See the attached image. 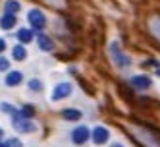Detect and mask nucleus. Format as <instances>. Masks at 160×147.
<instances>
[{
	"mask_svg": "<svg viewBox=\"0 0 160 147\" xmlns=\"http://www.w3.org/2000/svg\"><path fill=\"white\" fill-rule=\"evenodd\" d=\"M131 139L137 141L141 147H160V132L151 128V126H143V124H133L128 130Z\"/></svg>",
	"mask_w": 160,
	"mask_h": 147,
	"instance_id": "obj_1",
	"label": "nucleus"
},
{
	"mask_svg": "<svg viewBox=\"0 0 160 147\" xmlns=\"http://www.w3.org/2000/svg\"><path fill=\"white\" fill-rule=\"evenodd\" d=\"M110 54H112L114 64L120 66V68H125V66H129V64H131L129 56L120 49V45H118V43H112V45H110Z\"/></svg>",
	"mask_w": 160,
	"mask_h": 147,
	"instance_id": "obj_2",
	"label": "nucleus"
},
{
	"mask_svg": "<svg viewBox=\"0 0 160 147\" xmlns=\"http://www.w3.org/2000/svg\"><path fill=\"white\" fill-rule=\"evenodd\" d=\"M27 21H29V25L33 29H42L44 25H47V18H44V14L41 12V10H31V12L27 14Z\"/></svg>",
	"mask_w": 160,
	"mask_h": 147,
	"instance_id": "obj_3",
	"label": "nucleus"
},
{
	"mask_svg": "<svg viewBox=\"0 0 160 147\" xmlns=\"http://www.w3.org/2000/svg\"><path fill=\"white\" fill-rule=\"evenodd\" d=\"M147 27H148V33L152 35V39L160 43V14L148 16V19H147Z\"/></svg>",
	"mask_w": 160,
	"mask_h": 147,
	"instance_id": "obj_4",
	"label": "nucleus"
},
{
	"mask_svg": "<svg viewBox=\"0 0 160 147\" xmlns=\"http://www.w3.org/2000/svg\"><path fill=\"white\" fill-rule=\"evenodd\" d=\"M72 93V83H66V81H62V83H58L54 87V91H52V101H60V99H66L68 95Z\"/></svg>",
	"mask_w": 160,
	"mask_h": 147,
	"instance_id": "obj_5",
	"label": "nucleus"
},
{
	"mask_svg": "<svg viewBox=\"0 0 160 147\" xmlns=\"http://www.w3.org/2000/svg\"><path fill=\"white\" fill-rule=\"evenodd\" d=\"M72 139H73V143H75V145H83V143L89 139V128H85V126L75 128V130H73V134H72Z\"/></svg>",
	"mask_w": 160,
	"mask_h": 147,
	"instance_id": "obj_6",
	"label": "nucleus"
},
{
	"mask_svg": "<svg viewBox=\"0 0 160 147\" xmlns=\"http://www.w3.org/2000/svg\"><path fill=\"white\" fill-rule=\"evenodd\" d=\"M131 87L133 89H139V91H145V89L151 87V80L147 76H135L131 80Z\"/></svg>",
	"mask_w": 160,
	"mask_h": 147,
	"instance_id": "obj_7",
	"label": "nucleus"
},
{
	"mask_svg": "<svg viewBox=\"0 0 160 147\" xmlns=\"http://www.w3.org/2000/svg\"><path fill=\"white\" fill-rule=\"evenodd\" d=\"M37 43H39V49L44 50V52H52V50H54V43H52V39L47 37V35H39V37H37Z\"/></svg>",
	"mask_w": 160,
	"mask_h": 147,
	"instance_id": "obj_8",
	"label": "nucleus"
},
{
	"mask_svg": "<svg viewBox=\"0 0 160 147\" xmlns=\"http://www.w3.org/2000/svg\"><path fill=\"white\" fill-rule=\"evenodd\" d=\"M106 139H108V130L102 128V126L95 128V132H93V141H95L97 145H102Z\"/></svg>",
	"mask_w": 160,
	"mask_h": 147,
	"instance_id": "obj_9",
	"label": "nucleus"
},
{
	"mask_svg": "<svg viewBox=\"0 0 160 147\" xmlns=\"http://www.w3.org/2000/svg\"><path fill=\"white\" fill-rule=\"evenodd\" d=\"M16 24H18V19H16L14 14H6L2 19H0V27H2V29H12Z\"/></svg>",
	"mask_w": 160,
	"mask_h": 147,
	"instance_id": "obj_10",
	"label": "nucleus"
},
{
	"mask_svg": "<svg viewBox=\"0 0 160 147\" xmlns=\"http://www.w3.org/2000/svg\"><path fill=\"white\" fill-rule=\"evenodd\" d=\"M19 8H21V4L18 2V0H6L4 2V10H6V14H18L19 12Z\"/></svg>",
	"mask_w": 160,
	"mask_h": 147,
	"instance_id": "obj_11",
	"label": "nucleus"
},
{
	"mask_svg": "<svg viewBox=\"0 0 160 147\" xmlns=\"http://www.w3.org/2000/svg\"><path fill=\"white\" fill-rule=\"evenodd\" d=\"M62 118L64 120H79V118H81V110H77V108H66V110H62Z\"/></svg>",
	"mask_w": 160,
	"mask_h": 147,
	"instance_id": "obj_12",
	"label": "nucleus"
},
{
	"mask_svg": "<svg viewBox=\"0 0 160 147\" xmlns=\"http://www.w3.org/2000/svg\"><path fill=\"white\" fill-rule=\"evenodd\" d=\"M21 80H23L21 72H10V74L6 76V83H8V85H19Z\"/></svg>",
	"mask_w": 160,
	"mask_h": 147,
	"instance_id": "obj_13",
	"label": "nucleus"
},
{
	"mask_svg": "<svg viewBox=\"0 0 160 147\" xmlns=\"http://www.w3.org/2000/svg\"><path fill=\"white\" fill-rule=\"evenodd\" d=\"M47 6L54 8V10H66L68 8V0H42Z\"/></svg>",
	"mask_w": 160,
	"mask_h": 147,
	"instance_id": "obj_14",
	"label": "nucleus"
},
{
	"mask_svg": "<svg viewBox=\"0 0 160 147\" xmlns=\"http://www.w3.org/2000/svg\"><path fill=\"white\" fill-rule=\"evenodd\" d=\"M18 39L21 43H31L33 41V31L31 29H19L18 31Z\"/></svg>",
	"mask_w": 160,
	"mask_h": 147,
	"instance_id": "obj_15",
	"label": "nucleus"
},
{
	"mask_svg": "<svg viewBox=\"0 0 160 147\" xmlns=\"http://www.w3.org/2000/svg\"><path fill=\"white\" fill-rule=\"evenodd\" d=\"M12 56H14V60H25L27 52H25V49L21 47V45H18V47L12 49Z\"/></svg>",
	"mask_w": 160,
	"mask_h": 147,
	"instance_id": "obj_16",
	"label": "nucleus"
},
{
	"mask_svg": "<svg viewBox=\"0 0 160 147\" xmlns=\"http://www.w3.org/2000/svg\"><path fill=\"white\" fill-rule=\"evenodd\" d=\"M19 112H21V116H23V118H31L33 112H35V108H33V107H23Z\"/></svg>",
	"mask_w": 160,
	"mask_h": 147,
	"instance_id": "obj_17",
	"label": "nucleus"
},
{
	"mask_svg": "<svg viewBox=\"0 0 160 147\" xmlns=\"http://www.w3.org/2000/svg\"><path fill=\"white\" fill-rule=\"evenodd\" d=\"M29 87L33 89V91H41V89H42V83H41L39 80H31V81H29Z\"/></svg>",
	"mask_w": 160,
	"mask_h": 147,
	"instance_id": "obj_18",
	"label": "nucleus"
},
{
	"mask_svg": "<svg viewBox=\"0 0 160 147\" xmlns=\"http://www.w3.org/2000/svg\"><path fill=\"white\" fill-rule=\"evenodd\" d=\"M6 147H21V141H19V139H16V138H12V139H8Z\"/></svg>",
	"mask_w": 160,
	"mask_h": 147,
	"instance_id": "obj_19",
	"label": "nucleus"
},
{
	"mask_svg": "<svg viewBox=\"0 0 160 147\" xmlns=\"http://www.w3.org/2000/svg\"><path fill=\"white\" fill-rule=\"evenodd\" d=\"M8 66H10V62H8L6 58H2V56H0V72H6V70H8Z\"/></svg>",
	"mask_w": 160,
	"mask_h": 147,
	"instance_id": "obj_20",
	"label": "nucleus"
},
{
	"mask_svg": "<svg viewBox=\"0 0 160 147\" xmlns=\"http://www.w3.org/2000/svg\"><path fill=\"white\" fill-rule=\"evenodd\" d=\"M2 110H6V112H10V114H14V112H16V108H14V107H10V105H6V103L2 105Z\"/></svg>",
	"mask_w": 160,
	"mask_h": 147,
	"instance_id": "obj_21",
	"label": "nucleus"
},
{
	"mask_svg": "<svg viewBox=\"0 0 160 147\" xmlns=\"http://www.w3.org/2000/svg\"><path fill=\"white\" fill-rule=\"evenodd\" d=\"M4 49H6V43H4V39H0V52H4Z\"/></svg>",
	"mask_w": 160,
	"mask_h": 147,
	"instance_id": "obj_22",
	"label": "nucleus"
},
{
	"mask_svg": "<svg viewBox=\"0 0 160 147\" xmlns=\"http://www.w3.org/2000/svg\"><path fill=\"white\" fill-rule=\"evenodd\" d=\"M112 147H123V145H120V143H114V145H112Z\"/></svg>",
	"mask_w": 160,
	"mask_h": 147,
	"instance_id": "obj_23",
	"label": "nucleus"
},
{
	"mask_svg": "<svg viewBox=\"0 0 160 147\" xmlns=\"http://www.w3.org/2000/svg\"><path fill=\"white\" fill-rule=\"evenodd\" d=\"M2 135H4V132H2V128H0V139H2Z\"/></svg>",
	"mask_w": 160,
	"mask_h": 147,
	"instance_id": "obj_24",
	"label": "nucleus"
},
{
	"mask_svg": "<svg viewBox=\"0 0 160 147\" xmlns=\"http://www.w3.org/2000/svg\"><path fill=\"white\" fill-rule=\"evenodd\" d=\"M0 147H6V145H2V143H0Z\"/></svg>",
	"mask_w": 160,
	"mask_h": 147,
	"instance_id": "obj_25",
	"label": "nucleus"
}]
</instances>
